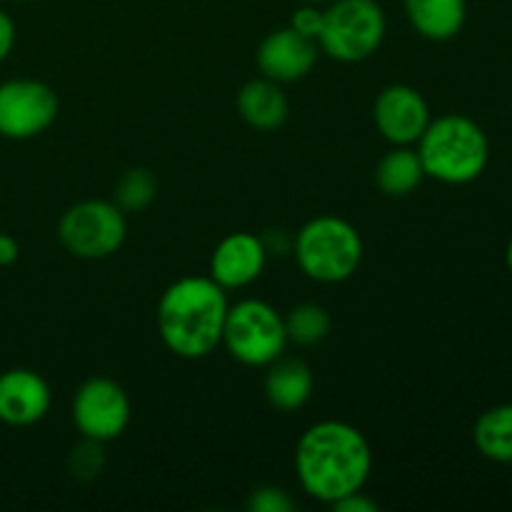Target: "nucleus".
Wrapping results in <instances>:
<instances>
[{"mask_svg": "<svg viewBox=\"0 0 512 512\" xmlns=\"http://www.w3.org/2000/svg\"><path fill=\"white\" fill-rule=\"evenodd\" d=\"M288 98H285L280 83L270 78H253L240 88L238 93V113L250 128L278 130L288 120Z\"/></svg>", "mask_w": 512, "mask_h": 512, "instance_id": "obj_15", "label": "nucleus"}, {"mask_svg": "<svg viewBox=\"0 0 512 512\" xmlns=\"http://www.w3.org/2000/svg\"><path fill=\"white\" fill-rule=\"evenodd\" d=\"M15 45V23L5 10H0V63L13 53Z\"/></svg>", "mask_w": 512, "mask_h": 512, "instance_id": "obj_25", "label": "nucleus"}, {"mask_svg": "<svg viewBox=\"0 0 512 512\" xmlns=\"http://www.w3.org/2000/svg\"><path fill=\"white\" fill-rule=\"evenodd\" d=\"M295 473L303 493L333 505L365 488L373 473L368 438L345 420H320L295 445Z\"/></svg>", "mask_w": 512, "mask_h": 512, "instance_id": "obj_1", "label": "nucleus"}, {"mask_svg": "<svg viewBox=\"0 0 512 512\" xmlns=\"http://www.w3.org/2000/svg\"><path fill=\"white\" fill-rule=\"evenodd\" d=\"M373 123L390 145H415L428 128L430 108L413 85L393 83L375 98Z\"/></svg>", "mask_w": 512, "mask_h": 512, "instance_id": "obj_10", "label": "nucleus"}, {"mask_svg": "<svg viewBox=\"0 0 512 512\" xmlns=\"http://www.w3.org/2000/svg\"><path fill=\"white\" fill-rule=\"evenodd\" d=\"M330 508L338 512H378L380 505L375 503L370 495H365L363 490H358V493H350L345 495V498H340L338 503H333Z\"/></svg>", "mask_w": 512, "mask_h": 512, "instance_id": "obj_24", "label": "nucleus"}, {"mask_svg": "<svg viewBox=\"0 0 512 512\" xmlns=\"http://www.w3.org/2000/svg\"><path fill=\"white\" fill-rule=\"evenodd\" d=\"M403 10L415 33L435 43L455 38L468 18L465 0H403Z\"/></svg>", "mask_w": 512, "mask_h": 512, "instance_id": "obj_16", "label": "nucleus"}, {"mask_svg": "<svg viewBox=\"0 0 512 512\" xmlns=\"http://www.w3.org/2000/svg\"><path fill=\"white\" fill-rule=\"evenodd\" d=\"M125 235V213L113 200H80L60 215L58 223L60 243L80 260L110 258L123 248Z\"/></svg>", "mask_w": 512, "mask_h": 512, "instance_id": "obj_7", "label": "nucleus"}, {"mask_svg": "<svg viewBox=\"0 0 512 512\" xmlns=\"http://www.w3.org/2000/svg\"><path fill=\"white\" fill-rule=\"evenodd\" d=\"M158 198V178L148 168H130L115 183L113 203L123 213H143Z\"/></svg>", "mask_w": 512, "mask_h": 512, "instance_id": "obj_20", "label": "nucleus"}, {"mask_svg": "<svg viewBox=\"0 0 512 512\" xmlns=\"http://www.w3.org/2000/svg\"><path fill=\"white\" fill-rule=\"evenodd\" d=\"M505 258H508V268H510V273H512V240H510V245H508V253H505Z\"/></svg>", "mask_w": 512, "mask_h": 512, "instance_id": "obj_27", "label": "nucleus"}, {"mask_svg": "<svg viewBox=\"0 0 512 512\" xmlns=\"http://www.w3.org/2000/svg\"><path fill=\"white\" fill-rule=\"evenodd\" d=\"M358 228L338 215H318L295 233L293 255L305 278L323 285L345 283L363 263Z\"/></svg>", "mask_w": 512, "mask_h": 512, "instance_id": "obj_4", "label": "nucleus"}, {"mask_svg": "<svg viewBox=\"0 0 512 512\" xmlns=\"http://www.w3.org/2000/svg\"><path fill=\"white\" fill-rule=\"evenodd\" d=\"M423 178L425 170L420 155L410 145H393V150H388L375 168V185L388 198H405L415 193Z\"/></svg>", "mask_w": 512, "mask_h": 512, "instance_id": "obj_17", "label": "nucleus"}, {"mask_svg": "<svg viewBox=\"0 0 512 512\" xmlns=\"http://www.w3.org/2000/svg\"><path fill=\"white\" fill-rule=\"evenodd\" d=\"M268 263L265 240L255 233H230L215 245L210 255V278L223 290H240L253 285Z\"/></svg>", "mask_w": 512, "mask_h": 512, "instance_id": "obj_12", "label": "nucleus"}, {"mask_svg": "<svg viewBox=\"0 0 512 512\" xmlns=\"http://www.w3.org/2000/svg\"><path fill=\"white\" fill-rule=\"evenodd\" d=\"M290 28L298 30V33L305 35V38L318 40L320 28H323V10H320V5H310V3L300 5V8L293 13V18H290Z\"/></svg>", "mask_w": 512, "mask_h": 512, "instance_id": "obj_23", "label": "nucleus"}, {"mask_svg": "<svg viewBox=\"0 0 512 512\" xmlns=\"http://www.w3.org/2000/svg\"><path fill=\"white\" fill-rule=\"evenodd\" d=\"M330 328H333V318L323 305L303 303L295 305L288 315H285V333H288V343L303 345H318L328 338Z\"/></svg>", "mask_w": 512, "mask_h": 512, "instance_id": "obj_19", "label": "nucleus"}, {"mask_svg": "<svg viewBox=\"0 0 512 512\" xmlns=\"http://www.w3.org/2000/svg\"><path fill=\"white\" fill-rule=\"evenodd\" d=\"M58 110V95L43 80H5L0 83V138H38L55 123Z\"/></svg>", "mask_w": 512, "mask_h": 512, "instance_id": "obj_8", "label": "nucleus"}, {"mask_svg": "<svg viewBox=\"0 0 512 512\" xmlns=\"http://www.w3.org/2000/svg\"><path fill=\"white\" fill-rule=\"evenodd\" d=\"M103 443H95V440H85L78 450H73L70 455V473L80 480H93L95 475L103 470Z\"/></svg>", "mask_w": 512, "mask_h": 512, "instance_id": "obj_21", "label": "nucleus"}, {"mask_svg": "<svg viewBox=\"0 0 512 512\" xmlns=\"http://www.w3.org/2000/svg\"><path fill=\"white\" fill-rule=\"evenodd\" d=\"M248 508L253 512H290L295 508V503L283 488L265 485V488H258L250 493Z\"/></svg>", "mask_w": 512, "mask_h": 512, "instance_id": "obj_22", "label": "nucleus"}, {"mask_svg": "<svg viewBox=\"0 0 512 512\" xmlns=\"http://www.w3.org/2000/svg\"><path fill=\"white\" fill-rule=\"evenodd\" d=\"M228 290L210 275H185L165 288L155 310L160 340L173 355L183 360L208 358L220 348Z\"/></svg>", "mask_w": 512, "mask_h": 512, "instance_id": "obj_2", "label": "nucleus"}, {"mask_svg": "<svg viewBox=\"0 0 512 512\" xmlns=\"http://www.w3.org/2000/svg\"><path fill=\"white\" fill-rule=\"evenodd\" d=\"M475 448L495 463H512V403L485 410L473 430Z\"/></svg>", "mask_w": 512, "mask_h": 512, "instance_id": "obj_18", "label": "nucleus"}, {"mask_svg": "<svg viewBox=\"0 0 512 512\" xmlns=\"http://www.w3.org/2000/svg\"><path fill=\"white\" fill-rule=\"evenodd\" d=\"M23 3H30V0H23Z\"/></svg>", "mask_w": 512, "mask_h": 512, "instance_id": "obj_29", "label": "nucleus"}, {"mask_svg": "<svg viewBox=\"0 0 512 512\" xmlns=\"http://www.w3.org/2000/svg\"><path fill=\"white\" fill-rule=\"evenodd\" d=\"M220 345L245 368H268L288 348L285 318L265 300H240L228 308Z\"/></svg>", "mask_w": 512, "mask_h": 512, "instance_id": "obj_6", "label": "nucleus"}, {"mask_svg": "<svg viewBox=\"0 0 512 512\" xmlns=\"http://www.w3.org/2000/svg\"><path fill=\"white\" fill-rule=\"evenodd\" d=\"M300 3H310V5H328L330 0H300Z\"/></svg>", "mask_w": 512, "mask_h": 512, "instance_id": "obj_28", "label": "nucleus"}, {"mask_svg": "<svg viewBox=\"0 0 512 512\" xmlns=\"http://www.w3.org/2000/svg\"><path fill=\"white\" fill-rule=\"evenodd\" d=\"M318 43L313 38H305L298 30L278 28L265 35L255 53L260 73L275 83H295L303 80L318 63Z\"/></svg>", "mask_w": 512, "mask_h": 512, "instance_id": "obj_11", "label": "nucleus"}, {"mask_svg": "<svg viewBox=\"0 0 512 512\" xmlns=\"http://www.w3.org/2000/svg\"><path fill=\"white\" fill-rule=\"evenodd\" d=\"M50 410V385L30 368H10L0 373V423L28 428L40 423Z\"/></svg>", "mask_w": 512, "mask_h": 512, "instance_id": "obj_13", "label": "nucleus"}, {"mask_svg": "<svg viewBox=\"0 0 512 512\" xmlns=\"http://www.w3.org/2000/svg\"><path fill=\"white\" fill-rule=\"evenodd\" d=\"M73 423L85 440L110 443L130 425V398L105 375L88 378L73 395Z\"/></svg>", "mask_w": 512, "mask_h": 512, "instance_id": "obj_9", "label": "nucleus"}, {"mask_svg": "<svg viewBox=\"0 0 512 512\" xmlns=\"http://www.w3.org/2000/svg\"><path fill=\"white\" fill-rule=\"evenodd\" d=\"M418 155L428 178L445 185H465L483 175L490 143L475 120L450 113L430 120L418 140Z\"/></svg>", "mask_w": 512, "mask_h": 512, "instance_id": "obj_3", "label": "nucleus"}, {"mask_svg": "<svg viewBox=\"0 0 512 512\" xmlns=\"http://www.w3.org/2000/svg\"><path fill=\"white\" fill-rule=\"evenodd\" d=\"M385 30L388 20L378 0H330L315 43L338 63H363L378 53Z\"/></svg>", "mask_w": 512, "mask_h": 512, "instance_id": "obj_5", "label": "nucleus"}, {"mask_svg": "<svg viewBox=\"0 0 512 512\" xmlns=\"http://www.w3.org/2000/svg\"><path fill=\"white\" fill-rule=\"evenodd\" d=\"M313 385V373L298 358H283L280 355L278 360H273L265 368V398L275 410H283V413H295V410L303 408L310 395H313Z\"/></svg>", "mask_w": 512, "mask_h": 512, "instance_id": "obj_14", "label": "nucleus"}, {"mask_svg": "<svg viewBox=\"0 0 512 512\" xmlns=\"http://www.w3.org/2000/svg\"><path fill=\"white\" fill-rule=\"evenodd\" d=\"M20 258V245L13 235L0 233V268H8Z\"/></svg>", "mask_w": 512, "mask_h": 512, "instance_id": "obj_26", "label": "nucleus"}]
</instances>
